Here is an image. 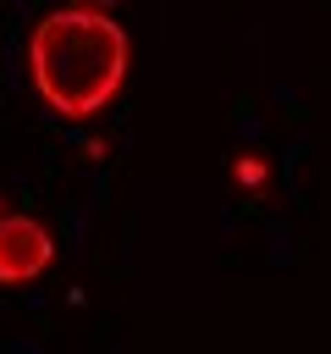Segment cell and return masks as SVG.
<instances>
[{
	"instance_id": "obj_1",
	"label": "cell",
	"mask_w": 331,
	"mask_h": 354,
	"mask_svg": "<svg viewBox=\"0 0 331 354\" xmlns=\"http://www.w3.org/2000/svg\"><path fill=\"white\" fill-rule=\"evenodd\" d=\"M127 66H132V44H127V28L110 11L55 6L28 33L33 94L66 122L99 116L127 88Z\"/></svg>"
},
{
	"instance_id": "obj_2",
	"label": "cell",
	"mask_w": 331,
	"mask_h": 354,
	"mask_svg": "<svg viewBox=\"0 0 331 354\" xmlns=\"http://www.w3.org/2000/svg\"><path fill=\"white\" fill-rule=\"evenodd\" d=\"M55 260V238L39 216H0V288L39 282Z\"/></svg>"
},
{
	"instance_id": "obj_3",
	"label": "cell",
	"mask_w": 331,
	"mask_h": 354,
	"mask_svg": "<svg viewBox=\"0 0 331 354\" xmlns=\"http://www.w3.org/2000/svg\"><path fill=\"white\" fill-rule=\"evenodd\" d=\"M232 177H237V188H265V160L259 155H237Z\"/></svg>"
},
{
	"instance_id": "obj_4",
	"label": "cell",
	"mask_w": 331,
	"mask_h": 354,
	"mask_svg": "<svg viewBox=\"0 0 331 354\" xmlns=\"http://www.w3.org/2000/svg\"><path fill=\"white\" fill-rule=\"evenodd\" d=\"M66 6H88V11H110V6H121V0H66Z\"/></svg>"
},
{
	"instance_id": "obj_5",
	"label": "cell",
	"mask_w": 331,
	"mask_h": 354,
	"mask_svg": "<svg viewBox=\"0 0 331 354\" xmlns=\"http://www.w3.org/2000/svg\"><path fill=\"white\" fill-rule=\"evenodd\" d=\"M0 216H6V199H0Z\"/></svg>"
}]
</instances>
